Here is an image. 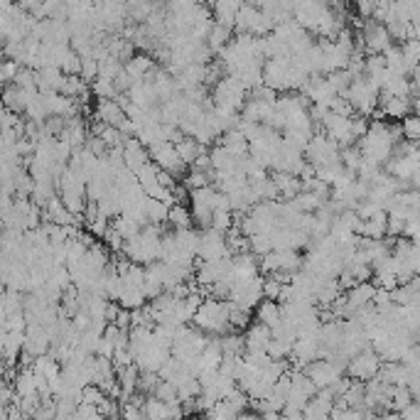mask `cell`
I'll list each match as a JSON object with an SVG mask.
<instances>
[{
  "label": "cell",
  "instance_id": "obj_7",
  "mask_svg": "<svg viewBox=\"0 0 420 420\" xmlns=\"http://www.w3.org/2000/svg\"><path fill=\"white\" fill-rule=\"evenodd\" d=\"M96 118H99L104 125H111V128H120V125H123V120L128 118V115H125V111L120 108L118 101H99V106H96Z\"/></svg>",
  "mask_w": 420,
  "mask_h": 420
},
{
  "label": "cell",
  "instance_id": "obj_14",
  "mask_svg": "<svg viewBox=\"0 0 420 420\" xmlns=\"http://www.w3.org/2000/svg\"><path fill=\"white\" fill-rule=\"evenodd\" d=\"M403 135L408 140H420V115H410V118H403V125H400Z\"/></svg>",
  "mask_w": 420,
  "mask_h": 420
},
{
  "label": "cell",
  "instance_id": "obj_9",
  "mask_svg": "<svg viewBox=\"0 0 420 420\" xmlns=\"http://www.w3.org/2000/svg\"><path fill=\"white\" fill-rule=\"evenodd\" d=\"M408 101L403 99V96H388L384 94V99H381V111H384L386 118H403L405 113H408Z\"/></svg>",
  "mask_w": 420,
  "mask_h": 420
},
{
  "label": "cell",
  "instance_id": "obj_10",
  "mask_svg": "<svg viewBox=\"0 0 420 420\" xmlns=\"http://www.w3.org/2000/svg\"><path fill=\"white\" fill-rule=\"evenodd\" d=\"M175 148H177V153H180V158H182V162H185L187 167H195V162L200 160V155L204 153V148L197 143L195 138H182L180 143H175Z\"/></svg>",
  "mask_w": 420,
  "mask_h": 420
},
{
  "label": "cell",
  "instance_id": "obj_13",
  "mask_svg": "<svg viewBox=\"0 0 420 420\" xmlns=\"http://www.w3.org/2000/svg\"><path fill=\"white\" fill-rule=\"evenodd\" d=\"M167 221L175 226V231H185V229H192V221H195V219H192L190 211H187L185 206L175 204L170 209V219H167Z\"/></svg>",
  "mask_w": 420,
  "mask_h": 420
},
{
  "label": "cell",
  "instance_id": "obj_5",
  "mask_svg": "<svg viewBox=\"0 0 420 420\" xmlns=\"http://www.w3.org/2000/svg\"><path fill=\"white\" fill-rule=\"evenodd\" d=\"M381 369V361H379V354H374V351H359V354L354 356V359L349 361V376L351 381H361V384H369V381L376 379V374H379Z\"/></svg>",
  "mask_w": 420,
  "mask_h": 420
},
{
  "label": "cell",
  "instance_id": "obj_3",
  "mask_svg": "<svg viewBox=\"0 0 420 420\" xmlns=\"http://www.w3.org/2000/svg\"><path fill=\"white\" fill-rule=\"evenodd\" d=\"M302 263H305V260L298 255V251H270L268 255L260 258V268H263L268 275L270 273L295 275V270L300 268Z\"/></svg>",
  "mask_w": 420,
  "mask_h": 420
},
{
  "label": "cell",
  "instance_id": "obj_6",
  "mask_svg": "<svg viewBox=\"0 0 420 420\" xmlns=\"http://www.w3.org/2000/svg\"><path fill=\"white\" fill-rule=\"evenodd\" d=\"M244 340H246V354H268V346L273 342V330L255 322L244 335Z\"/></svg>",
  "mask_w": 420,
  "mask_h": 420
},
{
  "label": "cell",
  "instance_id": "obj_8",
  "mask_svg": "<svg viewBox=\"0 0 420 420\" xmlns=\"http://www.w3.org/2000/svg\"><path fill=\"white\" fill-rule=\"evenodd\" d=\"M255 320H258L260 325L268 327V330H275V327L283 322V305H280V302L263 300V305L258 307V315H255Z\"/></svg>",
  "mask_w": 420,
  "mask_h": 420
},
{
  "label": "cell",
  "instance_id": "obj_11",
  "mask_svg": "<svg viewBox=\"0 0 420 420\" xmlns=\"http://www.w3.org/2000/svg\"><path fill=\"white\" fill-rule=\"evenodd\" d=\"M206 45L211 47V50H224V47H229L231 45V27H226V25H219V22H214V27H211V32H209V37H206Z\"/></svg>",
  "mask_w": 420,
  "mask_h": 420
},
{
  "label": "cell",
  "instance_id": "obj_1",
  "mask_svg": "<svg viewBox=\"0 0 420 420\" xmlns=\"http://www.w3.org/2000/svg\"><path fill=\"white\" fill-rule=\"evenodd\" d=\"M195 325L204 335L224 337L231 332V302L229 300H216L209 298L200 305L195 315Z\"/></svg>",
  "mask_w": 420,
  "mask_h": 420
},
{
  "label": "cell",
  "instance_id": "obj_4",
  "mask_svg": "<svg viewBox=\"0 0 420 420\" xmlns=\"http://www.w3.org/2000/svg\"><path fill=\"white\" fill-rule=\"evenodd\" d=\"M305 374L310 376V381L317 386V391H327L342 379V369L332 359H317L315 364H310L305 369Z\"/></svg>",
  "mask_w": 420,
  "mask_h": 420
},
{
  "label": "cell",
  "instance_id": "obj_2",
  "mask_svg": "<svg viewBox=\"0 0 420 420\" xmlns=\"http://www.w3.org/2000/svg\"><path fill=\"white\" fill-rule=\"evenodd\" d=\"M248 101V89L241 84L239 76L226 74L224 79L216 81L214 89V104L216 108H226V111H241Z\"/></svg>",
  "mask_w": 420,
  "mask_h": 420
},
{
  "label": "cell",
  "instance_id": "obj_12",
  "mask_svg": "<svg viewBox=\"0 0 420 420\" xmlns=\"http://www.w3.org/2000/svg\"><path fill=\"white\" fill-rule=\"evenodd\" d=\"M170 219V206L165 204V202L160 200H150L148 202V221H150L153 226H160L162 221Z\"/></svg>",
  "mask_w": 420,
  "mask_h": 420
}]
</instances>
